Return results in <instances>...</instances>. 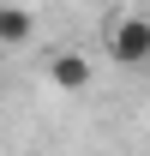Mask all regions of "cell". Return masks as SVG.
Here are the masks:
<instances>
[{
    "mask_svg": "<svg viewBox=\"0 0 150 156\" xmlns=\"http://www.w3.org/2000/svg\"><path fill=\"white\" fill-rule=\"evenodd\" d=\"M48 84H54V90H66V96L90 90V60H84V54H72V48L48 54Z\"/></svg>",
    "mask_w": 150,
    "mask_h": 156,
    "instance_id": "cell-2",
    "label": "cell"
},
{
    "mask_svg": "<svg viewBox=\"0 0 150 156\" xmlns=\"http://www.w3.org/2000/svg\"><path fill=\"white\" fill-rule=\"evenodd\" d=\"M30 36H36V12L6 0V6H0V48H24Z\"/></svg>",
    "mask_w": 150,
    "mask_h": 156,
    "instance_id": "cell-3",
    "label": "cell"
},
{
    "mask_svg": "<svg viewBox=\"0 0 150 156\" xmlns=\"http://www.w3.org/2000/svg\"><path fill=\"white\" fill-rule=\"evenodd\" d=\"M108 54L120 66H150V18H120L108 30Z\"/></svg>",
    "mask_w": 150,
    "mask_h": 156,
    "instance_id": "cell-1",
    "label": "cell"
}]
</instances>
